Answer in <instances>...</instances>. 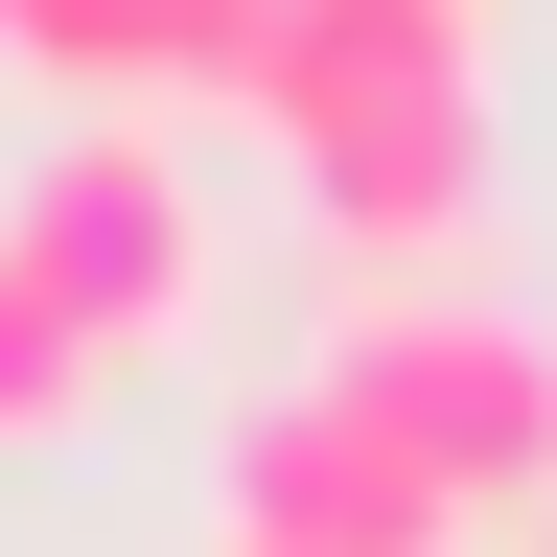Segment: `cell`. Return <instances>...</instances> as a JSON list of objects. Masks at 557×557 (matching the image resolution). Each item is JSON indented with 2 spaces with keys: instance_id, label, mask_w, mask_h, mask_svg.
<instances>
[{
  "instance_id": "obj_4",
  "label": "cell",
  "mask_w": 557,
  "mask_h": 557,
  "mask_svg": "<svg viewBox=\"0 0 557 557\" xmlns=\"http://www.w3.org/2000/svg\"><path fill=\"white\" fill-rule=\"evenodd\" d=\"M233 534L256 557H465V487L418 465L348 372H278L256 442H233Z\"/></svg>"
},
{
  "instance_id": "obj_1",
  "label": "cell",
  "mask_w": 557,
  "mask_h": 557,
  "mask_svg": "<svg viewBox=\"0 0 557 557\" xmlns=\"http://www.w3.org/2000/svg\"><path fill=\"white\" fill-rule=\"evenodd\" d=\"M233 94L302 139V186L348 209L372 256H418L487 163V70H465V0H256V70Z\"/></svg>"
},
{
  "instance_id": "obj_3",
  "label": "cell",
  "mask_w": 557,
  "mask_h": 557,
  "mask_svg": "<svg viewBox=\"0 0 557 557\" xmlns=\"http://www.w3.org/2000/svg\"><path fill=\"white\" fill-rule=\"evenodd\" d=\"M0 233H24V256H47L116 348H163V325L209 302V186H186V139L139 116V94H116L94 139H47V163L0 186Z\"/></svg>"
},
{
  "instance_id": "obj_5",
  "label": "cell",
  "mask_w": 557,
  "mask_h": 557,
  "mask_svg": "<svg viewBox=\"0 0 557 557\" xmlns=\"http://www.w3.org/2000/svg\"><path fill=\"white\" fill-rule=\"evenodd\" d=\"M94 372H116V325L70 302L24 233H0V442H70V418H94Z\"/></svg>"
},
{
  "instance_id": "obj_2",
  "label": "cell",
  "mask_w": 557,
  "mask_h": 557,
  "mask_svg": "<svg viewBox=\"0 0 557 557\" xmlns=\"http://www.w3.org/2000/svg\"><path fill=\"white\" fill-rule=\"evenodd\" d=\"M325 372L372 395L395 442L465 487V511H511V487L557 511V348H534L511 302H418V278H395V302H348V325H325Z\"/></svg>"
},
{
  "instance_id": "obj_6",
  "label": "cell",
  "mask_w": 557,
  "mask_h": 557,
  "mask_svg": "<svg viewBox=\"0 0 557 557\" xmlns=\"http://www.w3.org/2000/svg\"><path fill=\"white\" fill-rule=\"evenodd\" d=\"M209 557H256V534H209Z\"/></svg>"
}]
</instances>
